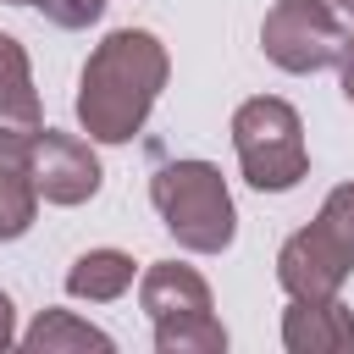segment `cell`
<instances>
[{
    "label": "cell",
    "mask_w": 354,
    "mask_h": 354,
    "mask_svg": "<svg viewBox=\"0 0 354 354\" xmlns=\"http://www.w3.org/2000/svg\"><path fill=\"white\" fill-rule=\"evenodd\" d=\"M166 44L149 28H116L94 44L77 77V122L94 144H127L166 88Z\"/></svg>",
    "instance_id": "6da1fadb"
},
{
    "label": "cell",
    "mask_w": 354,
    "mask_h": 354,
    "mask_svg": "<svg viewBox=\"0 0 354 354\" xmlns=\"http://www.w3.org/2000/svg\"><path fill=\"white\" fill-rule=\"evenodd\" d=\"M149 199L166 221V232L194 254H221L238 232V210L227 194V177L210 160H171L149 177Z\"/></svg>",
    "instance_id": "7a4b0ae2"
},
{
    "label": "cell",
    "mask_w": 354,
    "mask_h": 354,
    "mask_svg": "<svg viewBox=\"0 0 354 354\" xmlns=\"http://www.w3.org/2000/svg\"><path fill=\"white\" fill-rule=\"evenodd\" d=\"M354 271V183L332 188L310 227H299L277 254V282L288 299H337Z\"/></svg>",
    "instance_id": "3957f363"
},
{
    "label": "cell",
    "mask_w": 354,
    "mask_h": 354,
    "mask_svg": "<svg viewBox=\"0 0 354 354\" xmlns=\"http://www.w3.org/2000/svg\"><path fill=\"white\" fill-rule=\"evenodd\" d=\"M138 304L155 321V348L160 354H221L227 326L216 321L210 288L194 266L160 260L138 277Z\"/></svg>",
    "instance_id": "277c9868"
},
{
    "label": "cell",
    "mask_w": 354,
    "mask_h": 354,
    "mask_svg": "<svg viewBox=\"0 0 354 354\" xmlns=\"http://www.w3.org/2000/svg\"><path fill=\"white\" fill-rule=\"evenodd\" d=\"M232 149H238V166H243L249 188H260V194H288L310 171L304 122L277 94H254L232 111Z\"/></svg>",
    "instance_id": "5b68a950"
},
{
    "label": "cell",
    "mask_w": 354,
    "mask_h": 354,
    "mask_svg": "<svg viewBox=\"0 0 354 354\" xmlns=\"http://www.w3.org/2000/svg\"><path fill=\"white\" fill-rule=\"evenodd\" d=\"M343 22L321 0H277L260 22V50L282 72H321L343 50Z\"/></svg>",
    "instance_id": "8992f818"
},
{
    "label": "cell",
    "mask_w": 354,
    "mask_h": 354,
    "mask_svg": "<svg viewBox=\"0 0 354 354\" xmlns=\"http://www.w3.org/2000/svg\"><path fill=\"white\" fill-rule=\"evenodd\" d=\"M22 171L33 183L39 199L50 205H83L100 194V160L83 138L72 133H55V127H39L22 149Z\"/></svg>",
    "instance_id": "52a82bcc"
},
{
    "label": "cell",
    "mask_w": 354,
    "mask_h": 354,
    "mask_svg": "<svg viewBox=\"0 0 354 354\" xmlns=\"http://www.w3.org/2000/svg\"><path fill=\"white\" fill-rule=\"evenodd\" d=\"M39 127H44V116H39L28 50H22L11 33H0V149H6V155H22Z\"/></svg>",
    "instance_id": "ba28073f"
},
{
    "label": "cell",
    "mask_w": 354,
    "mask_h": 354,
    "mask_svg": "<svg viewBox=\"0 0 354 354\" xmlns=\"http://www.w3.org/2000/svg\"><path fill=\"white\" fill-rule=\"evenodd\" d=\"M288 354H348L354 348V315L337 299H293L282 315Z\"/></svg>",
    "instance_id": "9c48e42d"
},
{
    "label": "cell",
    "mask_w": 354,
    "mask_h": 354,
    "mask_svg": "<svg viewBox=\"0 0 354 354\" xmlns=\"http://www.w3.org/2000/svg\"><path fill=\"white\" fill-rule=\"evenodd\" d=\"M127 288H133V254H122V249H88L66 271V293L88 299V304H111Z\"/></svg>",
    "instance_id": "30bf717a"
},
{
    "label": "cell",
    "mask_w": 354,
    "mask_h": 354,
    "mask_svg": "<svg viewBox=\"0 0 354 354\" xmlns=\"http://www.w3.org/2000/svg\"><path fill=\"white\" fill-rule=\"evenodd\" d=\"M28 354H77V348H94V354H111L116 343L100 332V326H88V321H77L72 310H39V321L17 337Z\"/></svg>",
    "instance_id": "8fae6325"
},
{
    "label": "cell",
    "mask_w": 354,
    "mask_h": 354,
    "mask_svg": "<svg viewBox=\"0 0 354 354\" xmlns=\"http://www.w3.org/2000/svg\"><path fill=\"white\" fill-rule=\"evenodd\" d=\"M33 210H39V194L22 171V155H6L0 149V243L22 238L33 227Z\"/></svg>",
    "instance_id": "7c38bea8"
},
{
    "label": "cell",
    "mask_w": 354,
    "mask_h": 354,
    "mask_svg": "<svg viewBox=\"0 0 354 354\" xmlns=\"http://www.w3.org/2000/svg\"><path fill=\"white\" fill-rule=\"evenodd\" d=\"M55 28H88V22H100V11H105V0H33Z\"/></svg>",
    "instance_id": "4fadbf2b"
},
{
    "label": "cell",
    "mask_w": 354,
    "mask_h": 354,
    "mask_svg": "<svg viewBox=\"0 0 354 354\" xmlns=\"http://www.w3.org/2000/svg\"><path fill=\"white\" fill-rule=\"evenodd\" d=\"M17 343V310H11V299L0 293V348H11Z\"/></svg>",
    "instance_id": "5bb4252c"
},
{
    "label": "cell",
    "mask_w": 354,
    "mask_h": 354,
    "mask_svg": "<svg viewBox=\"0 0 354 354\" xmlns=\"http://www.w3.org/2000/svg\"><path fill=\"white\" fill-rule=\"evenodd\" d=\"M321 6H326V11H332L343 28H354V0H321Z\"/></svg>",
    "instance_id": "9a60e30c"
},
{
    "label": "cell",
    "mask_w": 354,
    "mask_h": 354,
    "mask_svg": "<svg viewBox=\"0 0 354 354\" xmlns=\"http://www.w3.org/2000/svg\"><path fill=\"white\" fill-rule=\"evenodd\" d=\"M6 6H33V0H6Z\"/></svg>",
    "instance_id": "2e32d148"
}]
</instances>
